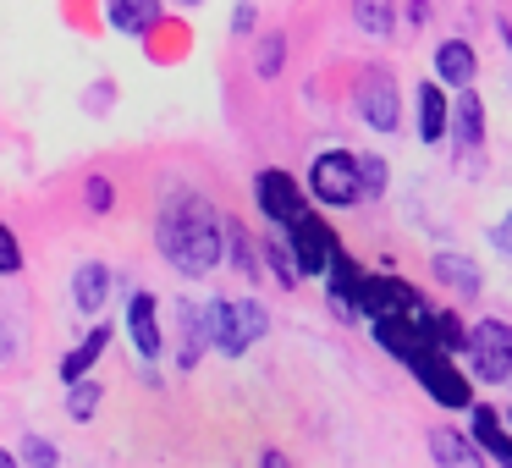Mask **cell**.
Masks as SVG:
<instances>
[{
  "label": "cell",
  "instance_id": "obj_39",
  "mask_svg": "<svg viewBox=\"0 0 512 468\" xmlns=\"http://www.w3.org/2000/svg\"><path fill=\"white\" fill-rule=\"evenodd\" d=\"M507 419H512V413H507Z\"/></svg>",
  "mask_w": 512,
  "mask_h": 468
},
{
  "label": "cell",
  "instance_id": "obj_38",
  "mask_svg": "<svg viewBox=\"0 0 512 468\" xmlns=\"http://www.w3.org/2000/svg\"><path fill=\"white\" fill-rule=\"evenodd\" d=\"M182 6H204V0H182Z\"/></svg>",
  "mask_w": 512,
  "mask_h": 468
},
{
  "label": "cell",
  "instance_id": "obj_15",
  "mask_svg": "<svg viewBox=\"0 0 512 468\" xmlns=\"http://www.w3.org/2000/svg\"><path fill=\"white\" fill-rule=\"evenodd\" d=\"M468 435H474V441L485 446V457H496V463H507V468H512V435L501 430V413H496V408L474 402V408H468Z\"/></svg>",
  "mask_w": 512,
  "mask_h": 468
},
{
  "label": "cell",
  "instance_id": "obj_1",
  "mask_svg": "<svg viewBox=\"0 0 512 468\" xmlns=\"http://www.w3.org/2000/svg\"><path fill=\"white\" fill-rule=\"evenodd\" d=\"M155 243L177 270L204 276V270H215L226 254V226H221V215L210 210V199H199V193H171L160 221H155Z\"/></svg>",
  "mask_w": 512,
  "mask_h": 468
},
{
  "label": "cell",
  "instance_id": "obj_9",
  "mask_svg": "<svg viewBox=\"0 0 512 468\" xmlns=\"http://www.w3.org/2000/svg\"><path fill=\"white\" fill-rule=\"evenodd\" d=\"M254 199H259V210H265V221H276V226H287L292 215L303 210V193H298V182L287 177V171H259L254 177Z\"/></svg>",
  "mask_w": 512,
  "mask_h": 468
},
{
  "label": "cell",
  "instance_id": "obj_24",
  "mask_svg": "<svg viewBox=\"0 0 512 468\" xmlns=\"http://www.w3.org/2000/svg\"><path fill=\"white\" fill-rule=\"evenodd\" d=\"M380 193H386V160L358 155V199H380Z\"/></svg>",
  "mask_w": 512,
  "mask_h": 468
},
{
  "label": "cell",
  "instance_id": "obj_6",
  "mask_svg": "<svg viewBox=\"0 0 512 468\" xmlns=\"http://www.w3.org/2000/svg\"><path fill=\"white\" fill-rule=\"evenodd\" d=\"M413 375H419V386L430 391L435 402H441V408H474V391H468V375L463 369L452 364V358L441 353V347H424L419 358H413Z\"/></svg>",
  "mask_w": 512,
  "mask_h": 468
},
{
  "label": "cell",
  "instance_id": "obj_5",
  "mask_svg": "<svg viewBox=\"0 0 512 468\" xmlns=\"http://www.w3.org/2000/svg\"><path fill=\"white\" fill-rule=\"evenodd\" d=\"M309 193L320 204H331V210L358 204V155H347V149H325V155H314Z\"/></svg>",
  "mask_w": 512,
  "mask_h": 468
},
{
  "label": "cell",
  "instance_id": "obj_4",
  "mask_svg": "<svg viewBox=\"0 0 512 468\" xmlns=\"http://www.w3.org/2000/svg\"><path fill=\"white\" fill-rule=\"evenodd\" d=\"M281 237H287L292 259H298V276H325L336 259V232L320 221L314 210H298L287 226H281Z\"/></svg>",
  "mask_w": 512,
  "mask_h": 468
},
{
  "label": "cell",
  "instance_id": "obj_2",
  "mask_svg": "<svg viewBox=\"0 0 512 468\" xmlns=\"http://www.w3.org/2000/svg\"><path fill=\"white\" fill-rule=\"evenodd\" d=\"M204 320H210V342L221 347L226 358H243L248 347L270 331V309H259L254 298H215L210 309H204Z\"/></svg>",
  "mask_w": 512,
  "mask_h": 468
},
{
  "label": "cell",
  "instance_id": "obj_13",
  "mask_svg": "<svg viewBox=\"0 0 512 468\" xmlns=\"http://www.w3.org/2000/svg\"><path fill=\"white\" fill-rule=\"evenodd\" d=\"M105 298H111V265H100V259L78 265V276H72V309L94 320L105 309Z\"/></svg>",
  "mask_w": 512,
  "mask_h": 468
},
{
  "label": "cell",
  "instance_id": "obj_10",
  "mask_svg": "<svg viewBox=\"0 0 512 468\" xmlns=\"http://www.w3.org/2000/svg\"><path fill=\"white\" fill-rule=\"evenodd\" d=\"M160 303H155V292H133L127 298V336H133V353L144 358H160Z\"/></svg>",
  "mask_w": 512,
  "mask_h": 468
},
{
  "label": "cell",
  "instance_id": "obj_7",
  "mask_svg": "<svg viewBox=\"0 0 512 468\" xmlns=\"http://www.w3.org/2000/svg\"><path fill=\"white\" fill-rule=\"evenodd\" d=\"M358 314H424V298L402 276H358Z\"/></svg>",
  "mask_w": 512,
  "mask_h": 468
},
{
  "label": "cell",
  "instance_id": "obj_18",
  "mask_svg": "<svg viewBox=\"0 0 512 468\" xmlns=\"http://www.w3.org/2000/svg\"><path fill=\"white\" fill-rule=\"evenodd\" d=\"M177 336H182L177 364H182V369H193V364L204 358V342H210V320H204L199 303H182V309H177Z\"/></svg>",
  "mask_w": 512,
  "mask_h": 468
},
{
  "label": "cell",
  "instance_id": "obj_22",
  "mask_svg": "<svg viewBox=\"0 0 512 468\" xmlns=\"http://www.w3.org/2000/svg\"><path fill=\"white\" fill-rule=\"evenodd\" d=\"M353 23L364 28L369 39H386L397 28V6L391 0H353Z\"/></svg>",
  "mask_w": 512,
  "mask_h": 468
},
{
  "label": "cell",
  "instance_id": "obj_19",
  "mask_svg": "<svg viewBox=\"0 0 512 468\" xmlns=\"http://www.w3.org/2000/svg\"><path fill=\"white\" fill-rule=\"evenodd\" d=\"M446 116H452L446 89H441V83H419V138H424V144H441V138H446Z\"/></svg>",
  "mask_w": 512,
  "mask_h": 468
},
{
  "label": "cell",
  "instance_id": "obj_31",
  "mask_svg": "<svg viewBox=\"0 0 512 468\" xmlns=\"http://www.w3.org/2000/svg\"><path fill=\"white\" fill-rule=\"evenodd\" d=\"M490 243H496V248H501V254H512V210H507V215H501V221H496V226H490Z\"/></svg>",
  "mask_w": 512,
  "mask_h": 468
},
{
  "label": "cell",
  "instance_id": "obj_35",
  "mask_svg": "<svg viewBox=\"0 0 512 468\" xmlns=\"http://www.w3.org/2000/svg\"><path fill=\"white\" fill-rule=\"evenodd\" d=\"M259 468H287V457H281V452H265V457H259Z\"/></svg>",
  "mask_w": 512,
  "mask_h": 468
},
{
  "label": "cell",
  "instance_id": "obj_33",
  "mask_svg": "<svg viewBox=\"0 0 512 468\" xmlns=\"http://www.w3.org/2000/svg\"><path fill=\"white\" fill-rule=\"evenodd\" d=\"M232 28H237V34H248V28H254V6H237V17H232Z\"/></svg>",
  "mask_w": 512,
  "mask_h": 468
},
{
  "label": "cell",
  "instance_id": "obj_17",
  "mask_svg": "<svg viewBox=\"0 0 512 468\" xmlns=\"http://www.w3.org/2000/svg\"><path fill=\"white\" fill-rule=\"evenodd\" d=\"M430 276L441 281V287H452L457 298H474V292L485 287V281H479V265L468 254H435L430 259Z\"/></svg>",
  "mask_w": 512,
  "mask_h": 468
},
{
  "label": "cell",
  "instance_id": "obj_36",
  "mask_svg": "<svg viewBox=\"0 0 512 468\" xmlns=\"http://www.w3.org/2000/svg\"><path fill=\"white\" fill-rule=\"evenodd\" d=\"M0 468H23V463H17V457L6 452V446H0Z\"/></svg>",
  "mask_w": 512,
  "mask_h": 468
},
{
  "label": "cell",
  "instance_id": "obj_30",
  "mask_svg": "<svg viewBox=\"0 0 512 468\" xmlns=\"http://www.w3.org/2000/svg\"><path fill=\"white\" fill-rule=\"evenodd\" d=\"M226 248H232V265L243 270V276H254V270H259V265H254V248H248V237L237 232L232 221H226Z\"/></svg>",
  "mask_w": 512,
  "mask_h": 468
},
{
  "label": "cell",
  "instance_id": "obj_32",
  "mask_svg": "<svg viewBox=\"0 0 512 468\" xmlns=\"http://www.w3.org/2000/svg\"><path fill=\"white\" fill-rule=\"evenodd\" d=\"M89 204H94V210H111V182H105V177L89 182Z\"/></svg>",
  "mask_w": 512,
  "mask_h": 468
},
{
  "label": "cell",
  "instance_id": "obj_23",
  "mask_svg": "<svg viewBox=\"0 0 512 468\" xmlns=\"http://www.w3.org/2000/svg\"><path fill=\"white\" fill-rule=\"evenodd\" d=\"M424 331H430L435 347H446V353H463V320H457L452 309H424Z\"/></svg>",
  "mask_w": 512,
  "mask_h": 468
},
{
  "label": "cell",
  "instance_id": "obj_8",
  "mask_svg": "<svg viewBox=\"0 0 512 468\" xmlns=\"http://www.w3.org/2000/svg\"><path fill=\"white\" fill-rule=\"evenodd\" d=\"M358 116H364L369 133H397L402 100H397V83L386 72H364V83H358Z\"/></svg>",
  "mask_w": 512,
  "mask_h": 468
},
{
  "label": "cell",
  "instance_id": "obj_20",
  "mask_svg": "<svg viewBox=\"0 0 512 468\" xmlns=\"http://www.w3.org/2000/svg\"><path fill=\"white\" fill-rule=\"evenodd\" d=\"M105 347H111V325H94V331L83 336V342L72 347L67 358H61V380H67V386H72V380H83L94 364H100V353H105Z\"/></svg>",
  "mask_w": 512,
  "mask_h": 468
},
{
  "label": "cell",
  "instance_id": "obj_11",
  "mask_svg": "<svg viewBox=\"0 0 512 468\" xmlns=\"http://www.w3.org/2000/svg\"><path fill=\"white\" fill-rule=\"evenodd\" d=\"M430 457H435V468H485V446L474 435L452 430V424L430 430Z\"/></svg>",
  "mask_w": 512,
  "mask_h": 468
},
{
  "label": "cell",
  "instance_id": "obj_3",
  "mask_svg": "<svg viewBox=\"0 0 512 468\" xmlns=\"http://www.w3.org/2000/svg\"><path fill=\"white\" fill-rule=\"evenodd\" d=\"M463 353H468L474 380H485V386H507V380H512V325H507V320H479V325H468Z\"/></svg>",
  "mask_w": 512,
  "mask_h": 468
},
{
  "label": "cell",
  "instance_id": "obj_26",
  "mask_svg": "<svg viewBox=\"0 0 512 468\" xmlns=\"http://www.w3.org/2000/svg\"><path fill=\"white\" fill-rule=\"evenodd\" d=\"M281 61H287V39L265 34V39H259V50H254V72H259V78H276Z\"/></svg>",
  "mask_w": 512,
  "mask_h": 468
},
{
  "label": "cell",
  "instance_id": "obj_28",
  "mask_svg": "<svg viewBox=\"0 0 512 468\" xmlns=\"http://www.w3.org/2000/svg\"><path fill=\"white\" fill-rule=\"evenodd\" d=\"M23 463H28V468H56L61 452L45 441V435H23Z\"/></svg>",
  "mask_w": 512,
  "mask_h": 468
},
{
  "label": "cell",
  "instance_id": "obj_12",
  "mask_svg": "<svg viewBox=\"0 0 512 468\" xmlns=\"http://www.w3.org/2000/svg\"><path fill=\"white\" fill-rule=\"evenodd\" d=\"M105 17H111L116 34L144 39L160 28V0H105Z\"/></svg>",
  "mask_w": 512,
  "mask_h": 468
},
{
  "label": "cell",
  "instance_id": "obj_21",
  "mask_svg": "<svg viewBox=\"0 0 512 468\" xmlns=\"http://www.w3.org/2000/svg\"><path fill=\"white\" fill-rule=\"evenodd\" d=\"M457 144H463V155L485 144V100L474 89H463V100H457Z\"/></svg>",
  "mask_w": 512,
  "mask_h": 468
},
{
  "label": "cell",
  "instance_id": "obj_37",
  "mask_svg": "<svg viewBox=\"0 0 512 468\" xmlns=\"http://www.w3.org/2000/svg\"><path fill=\"white\" fill-rule=\"evenodd\" d=\"M501 34H507V28H501ZM507 56H512V34H507Z\"/></svg>",
  "mask_w": 512,
  "mask_h": 468
},
{
  "label": "cell",
  "instance_id": "obj_25",
  "mask_svg": "<svg viewBox=\"0 0 512 468\" xmlns=\"http://www.w3.org/2000/svg\"><path fill=\"white\" fill-rule=\"evenodd\" d=\"M94 408H100V386L94 380H72V391H67V413L78 424H89L94 419Z\"/></svg>",
  "mask_w": 512,
  "mask_h": 468
},
{
  "label": "cell",
  "instance_id": "obj_34",
  "mask_svg": "<svg viewBox=\"0 0 512 468\" xmlns=\"http://www.w3.org/2000/svg\"><path fill=\"white\" fill-rule=\"evenodd\" d=\"M408 17H413V23H430V0H413Z\"/></svg>",
  "mask_w": 512,
  "mask_h": 468
},
{
  "label": "cell",
  "instance_id": "obj_16",
  "mask_svg": "<svg viewBox=\"0 0 512 468\" xmlns=\"http://www.w3.org/2000/svg\"><path fill=\"white\" fill-rule=\"evenodd\" d=\"M435 72H441V83H452V89H468V83H474V72H479L474 45H463V39L435 45Z\"/></svg>",
  "mask_w": 512,
  "mask_h": 468
},
{
  "label": "cell",
  "instance_id": "obj_29",
  "mask_svg": "<svg viewBox=\"0 0 512 468\" xmlns=\"http://www.w3.org/2000/svg\"><path fill=\"white\" fill-rule=\"evenodd\" d=\"M23 270V243L12 237V226L0 221V276H17Z\"/></svg>",
  "mask_w": 512,
  "mask_h": 468
},
{
  "label": "cell",
  "instance_id": "obj_14",
  "mask_svg": "<svg viewBox=\"0 0 512 468\" xmlns=\"http://www.w3.org/2000/svg\"><path fill=\"white\" fill-rule=\"evenodd\" d=\"M325 292H331V309L336 320H358V265L336 248L331 270H325Z\"/></svg>",
  "mask_w": 512,
  "mask_h": 468
},
{
  "label": "cell",
  "instance_id": "obj_27",
  "mask_svg": "<svg viewBox=\"0 0 512 468\" xmlns=\"http://www.w3.org/2000/svg\"><path fill=\"white\" fill-rule=\"evenodd\" d=\"M265 254H270V265H276V281H281V287H298V259H292L287 237H276V243H270Z\"/></svg>",
  "mask_w": 512,
  "mask_h": 468
}]
</instances>
